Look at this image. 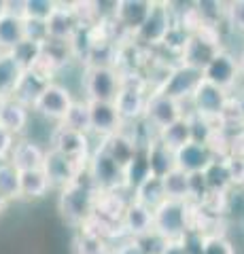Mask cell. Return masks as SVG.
Segmentation results:
<instances>
[{
	"mask_svg": "<svg viewBox=\"0 0 244 254\" xmlns=\"http://www.w3.org/2000/svg\"><path fill=\"white\" fill-rule=\"evenodd\" d=\"M96 199H98V189L93 187L87 168H85V180H81V176H79L77 182L60 190L58 212L68 225L83 229L96 216Z\"/></svg>",
	"mask_w": 244,
	"mask_h": 254,
	"instance_id": "6da1fadb",
	"label": "cell"
},
{
	"mask_svg": "<svg viewBox=\"0 0 244 254\" xmlns=\"http://www.w3.org/2000/svg\"><path fill=\"white\" fill-rule=\"evenodd\" d=\"M191 203L187 201H162L153 210V229L168 242H180L189 233Z\"/></svg>",
	"mask_w": 244,
	"mask_h": 254,
	"instance_id": "7a4b0ae2",
	"label": "cell"
},
{
	"mask_svg": "<svg viewBox=\"0 0 244 254\" xmlns=\"http://www.w3.org/2000/svg\"><path fill=\"white\" fill-rule=\"evenodd\" d=\"M123 87L119 68H85L83 91L87 102H115Z\"/></svg>",
	"mask_w": 244,
	"mask_h": 254,
	"instance_id": "3957f363",
	"label": "cell"
},
{
	"mask_svg": "<svg viewBox=\"0 0 244 254\" xmlns=\"http://www.w3.org/2000/svg\"><path fill=\"white\" fill-rule=\"evenodd\" d=\"M87 174L98 190H123L125 189V170L115 159L98 146L87 161Z\"/></svg>",
	"mask_w": 244,
	"mask_h": 254,
	"instance_id": "277c9868",
	"label": "cell"
},
{
	"mask_svg": "<svg viewBox=\"0 0 244 254\" xmlns=\"http://www.w3.org/2000/svg\"><path fill=\"white\" fill-rule=\"evenodd\" d=\"M75 102L77 100H75V95H73V91H70L68 87H64V85H60V83L53 81L41 93V98L34 102L32 113L38 115V117H43L45 121H53V123L60 125L66 119L68 110L73 108Z\"/></svg>",
	"mask_w": 244,
	"mask_h": 254,
	"instance_id": "5b68a950",
	"label": "cell"
},
{
	"mask_svg": "<svg viewBox=\"0 0 244 254\" xmlns=\"http://www.w3.org/2000/svg\"><path fill=\"white\" fill-rule=\"evenodd\" d=\"M176 23V15L172 11L170 2H153V9L145 26L136 32L134 41L145 45V47H162L163 38L168 36V32Z\"/></svg>",
	"mask_w": 244,
	"mask_h": 254,
	"instance_id": "8992f818",
	"label": "cell"
},
{
	"mask_svg": "<svg viewBox=\"0 0 244 254\" xmlns=\"http://www.w3.org/2000/svg\"><path fill=\"white\" fill-rule=\"evenodd\" d=\"M204 81V72L202 70H195L191 66H185V64H174L172 70L168 72L166 81L162 83V87L157 91L170 95L172 100L180 102V104H185V102H191L195 89L200 87V83Z\"/></svg>",
	"mask_w": 244,
	"mask_h": 254,
	"instance_id": "52a82bcc",
	"label": "cell"
},
{
	"mask_svg": "<svg viewBox=\"0 0 244 254\" xmlns=\"http://www.w3.org/2000/svg\"><path fill=\"white\" fill-rule=\"evenodd\" d=\"M49 148L58 150L60 155L73 159V161L85 165V168H87V161L93 153L87 133H79V131H73L62 125L53 127V131L49 136Z\"/></svg>",
	"mask_w": 244,
	"mask_h": 254,
	"instance_id": "ba28073f",
	"label": "cell"
},
{
	"mask_svg": "<svg viewBox=\"0 0 244 254\" xmlns=\"http://www.w3.org/2000/svg\"><path fill=\"white\" fill-rule=\"evenodd\" d=\"M187 117L183 110V104L176 100H172L170 95L162 91H151L147 100V110H145V121L153 127V129L162 131L170 127L172 123H176L178 119Z\"/></svg>",
	"mask_w": 244,
	"mask_h": 254,
	"instance_id": "9c48e42d",
	"label": "cell"
},
{
	"mask_svg": "<svg viewBox=\"0 0 244 254\" xmlns=\"http://www.w3.org/2000/svg\"><path fill=\"white\" fill-rule=\"evenodd\" d=\"M230 102H232L230 91H225L208 81H202L189 104H191V115H200L204 119H217L225 115Z\"/></svg>",
	"mask_w": 244,
	"mask_h": 254,
	"instance_id": "30bf717a",
	"label": "cell"
},
{
	"mask_svg": "<svg viewBox=\"0 0 244 254\" xmlns=\"http://www.w3.org/2000/svg\"><path fill=\"white\" fill-rule=\"evenodd\" d=\"M240 78H242L240 58H236V55L230 53L227 49H223L206 68H204V81L221 87L225 91H232L234 87L238 85Z\"/></svg>",
	"mask_w": 244,
	"mask_h": 254,
	"instance_id": "8fae6325",
	"label": "cell"
},
{
	"mask_svg": "<svg viewBox=\"0 0 244 254\" xmlns=\"http://www.w3.org/2000/svg\"><path fill=\"white\" fill-rule=\"evenodd\" d=\"M83 170H85V165L77 163L64 155H60L58 150H53V148L47 150L43 172L47 174V178H49L51 189H60V190L66 189L68 185L77 182V178L81 176Z\"/></svg>",
	"mask_w": 244,
	"mask_h": 254,
	"instance_id": "7c38bea8",
	"label": "cell"
},
{
	"mask_svg": "<svg viewBox=\"0 0 244 254\" xmlns=\"http://www.w3.org/2000/svg\"><path fill=\"white\" fill-rule=\"evenodd\" d=\"M153 9L151 0H119L115 13L117 30L125 32L130 36H136V32L145 26Z\"/></svg>",
	"mask_w": 244,
	"mask_h": 254,
	"instance_id": "4fadbf2b",
	"label": "cell"
},
{
	"mask_svg": "<svg viewBox=\"0 0 244 254\" xmlns=\"http://www.w3.org/2000/svg\"><path fill=\"white\" fill-rule=\"evenodd\" d=\"M89 115H91V133H96L102 140L119 133L125 125L115 102H89Z\"/></svg>",
	"mask_w": 244,
	"mask_h": 254,
	"instance_id": "5bb4252c",
	"label": "cell"
},
{
	"mask_svg": "<svg viewBox=\"0 0 244 254\" xmlns=\"http://www.w3.org/2000/svg\"><path fill=\"white\" fill-rule=\"evenodd\" d=\"M81 30V21H79L73 2H58V9L47 21V34L53 41H64L70 43L75 34Z\"/></svg>",
	"mask_w": 244,
	"mask_h": 254,
	"instance_id": "9a60e30c",
	"label": "cell"
},
{
	"mask_svg": "<svg viewBox=\"0 0 244 254\" xmlns=\"http://www.w3.org/2000/svg\"><path fill=\"white\" fill-rule=\"evenodd\" d=\"M119 229L128 235V240H138V237L151 233L153 231V210L132 197V201L125 208Z\"/></svg>",
	"mask_w": 244,
	"mask_h": 254,
	"instance_id": "2e32d148",
	"label": "cell"
},
{
	"mask_svg": "<svg viewBox=\"0 0 244 254\" xmlns=\"http://www.w3.org/2000/svg\"><path fill=\"white\" fill-rule=\"evenodd\" d=\"M174 157H176V168L189 174V176L204 174L210 168V163L217 159L212 155V150L208 148V144H200V142H191L185 148L176 150Z\"/></svg>",
	"mask_w": 244,
	"mask_h": 254,
	"instance_id": "e0dca14e",
	"label": "cell"
},
{
	"mask_svg": "<svg viewBox=\"0 0 244 254\" xmlns=\"http://www.w3.org/2000/svg\"><path fill=\"white\" fill-rule=\"evenodd\" d=\"M53 83V76L43 72L41 68H32V70H26L21 76V81L17 85V89H15L13 98L21 102L23 106H28L30 110H32L34 102L41 98V93L47 89Z\"/></svg>",
	"mask_w": 244,
	"mask_h": 254,
	"instance_id": "ac0fdd59",
	"label": "cell"
},
{
	"mask_svg": "<svg viewBox=\"0 0 244 254\" xmlns=\"http://www.w3.org/2000/svg\"><path fill=\"white\" fill-rule=\"evenodd\" d=\"M132 199H123L121 190H98L96 199V218L102 220L108 227H121L125 208Z\"/></svg>",
	"mask_w": 244,
	"mask_h": 254,
	"instance_id": "d6986e66",
	"label": "cell"
},
{
	"mask_svg": "<svg viewBox=\"0 0 244 254\" xmlns=\"http://www.w3.org/2000/svg\"><path fill=\"white\" fill-rule=\"evenodd\" d=\"M45 157H47V150L38 144L36 140L19 138L17 144H15V148H13V155H11L9 161L19 172H32V170H43Z\"/></svg>",
	"mask_w": 244,
	"mask_h": 254,
	"instance_id": "ffe728a7",
	"label": "cell"
},
{
	"mask_svg": "<svg viewBox=\"0 0 244 254\" xmlns=\"http://www.w3.org/2000/svg\"><path fill=\"white\" fill-rule=\"evenodd\" d=\"M30 123V108L23 106L21 102H17L15 98H6L2 100V106H0V125L6 127L13 136H21L26 131V127Z\"/></svg>",
	"mask_w": 244,
	"mask_h": 254,
	"instance_id": "44dd1931",
	"label": "cell"
},
{
	"mask_svg": "<svg viewBox=\"0 0 244 254\" xmlns=\"http://www.w3.org/2000/svg\"><path fill=\"white\" fill-rule=\"evenodd\" d=\"M100 146L104 148L106 153L111 155L115 161L121 165L123 170L130 165V161L134 159V155H136V153H138V148H140V146H138L136 142H134L125 131L115 133V136H111V138H104Z\"/></svg>",
	"mask_w": 244,
	"mask_h": 254,
	"instance_id": "7402d4cb",
	"label": "cell"
},
{
	"mask_svg": "<svg viewBox=\"0 0 244 254\" xmlns=\"http://www.w3.org/2000/svg\"><path fill=\"white\" fill-rule=\"evenodd\" d=\"M23 41H26V21L19 15L6 13L0 19V51L9 53Z\"/></svg>",
	"mask_w": 244,
	"mask_h": 254,
	"instance_id": "603a6c76",
	"label": "cell"
},
{
	"mask_svg": "<svg viewBox=\"0 0 244 254\" xmlns=\"http://www.w3.org/2000/svg\"><path fill=\"white\" fill-rule=\"evenodd\" d=\"M23 70L11 53H0V100H6V98H13L15 89L23 76Z\"/></svg>",
	"mask_w": 244,
	"mask_h": 254,
	"instance_id": "cb8c5ba5",
	"label": "cell"
},
{
	"mask_svg": "<svg viewBox=\"0 0 244 254\" xmlns=\"http://www.w3.org/2000/svg\"><path fill=\"white\" fill-rule=\"evenodd\" d=\"M73 60H75V53H73V47H70V43L53 41V38H47V43H43L41 64H45V66L49 68L53 74H56L58 70L66 68Z\"/></svg>",
	"mask_w": 244,
	"mask_h": 254,
	"instance_id": "d4e9b609",
	"label": "cell"
},
{
	"mask_svg": "<svg viewBox=\"0 0 244 254\" xmlns=\"http://www.w3.org/2000/svg\"><path fill=\"white\" fill-rule=\"evenodd\" d=\"M149 153V165H151V174L155 178H163L176 168V157L174 150H170L160 138H155L151 144L147 146Z\"/></svg>",
	"mask_w": 244,
	"mask_h": 254,
	"instance_id": "484cf974",
	"label": "cell"
},
{
	"mask_svg": "<svg viewBox=\"0 0 244 254\" xmlns=\"http://www.w3.org/2000/svg\"><path fill=\"white\" fill-rule=\"evenodd\" d=\"M162 185H163L166 199L191 203V176L185 174L183 170L174 168L170 174H166V176L162 178Z\"/></svg>",
	"mask_w": 244,
	"mask_h": 254,
	"instance_id": "4316f807",
	"label": "cell"
},
{
	"mask_svg": "<svg viewBox=\"0 0 244 254\" xmlns=\"http://www.w3.org/2000/svg\"><path fill=\"white\" fill-rule=\"evenodd\" d=\"M157 138H160L170 150H174V153H176V150H180V148H185L187 144H191V142H193L191 119H189V117L178 119L176 123H172L170 127H166V129H162Z\"/></svg>",
	"mask_w": 244,
	"mask_h": 254,
	"instance_id": "83f0119b",
	"label": "cell"
},
{
	"mask_svg": "<svg viewBox=\"0 0 244 254\" xmlns=\"http://www.w3.org/2000/svg\"><path fill=\"white\" fill-rule=\"evenodd\" d=\"M151 165H149V153L147 146H140L138 153L134 155V159L130 161V165L125 168V189L128 190H136L147 178H151Z\"/></svg>",
	"mask_w": 244,
	"mask_h": 254,
	"instance_id": "f1b7e54d",
	"label": "cell"
},
{
	"mask_svg": "<svg viewBox=\"0 0 244 254\" xmlns=\"http://www.w3.org/2000/svg\"><path fill=\"white\" fill-rule=\"evenodd\" d=\"M51 190V182L43 170L21 172V199H43Z\"/></svg>",
	"mask_w": 244,
	"mask_h": 254,
	"instance_id": "f546056e",
	"label": "cell"
},
{
	"mask_svg": "<svg viewBox=\"0 0 244 254\" xmlns=\"http://www.w3.org/2000/svg\"><path fill=\"white\" fill-rule=\"evenodd\" d=\"M62 127H68L79 133H91V115H89V102L87 100H77L73 108L68 110L66 119L60 123Z\"/></svg>",
	"mask_w": 244,
	"mask_h": 254,
	"instance_id": "4dcf8cb0",
	"label": "cell"
},
{
	"mask_svg": "<svg viewBox=\"0 0 244 254\" xmlns=\"http://www.w3.org/2000/svg\"><path fill=\"white\" fill-rule=\"evenodd\" d=\"M0 193L6 199H21V172L11 161L0 163Z\"/></svg>",
	"mask_w": 244,
	"mask_h": 254,
	"instance_id": "1f68e13d",
	"label": "cell"
},
{
	"mask_svg": "<svg viewBox=\"0 0 244 254\" xmlns=\"http://www.w3.org/2000/svg\"><path fill=\"white\" fill-rule=\"evenodd\" d=\"M134 199L149 205L151 210H155L162 201H166V193H163V185H162V178H147L143 185H140L136 190H134Z\"/></svg>",
	"mask_w": 244,
	"mask_h": 254,
	"instance_id": "d6a6232c",
	"label": "cell"
},
{
	"mask_svg": "<svg viewBox=\"0 0 244 254\" xmlns=\"http://www.w3.org/2000/svg\"><path fill=\"white\" fill-rule=\"evenodd\" d=\"M204 176H206L208 189L212 193H230V189H234L225 159H215V161L210 163V168L204 172Z\"/></svg>",
	"mask_w": 244,
	"mask_h": 254,
	"instance_id": "836d02e7",
	"label": "cell"
},
{
	"mask_svg": "<svg viewBox=\"0 0 244 254\" xmlns=\"http://www.w3.org/2000/svg\"><path fill=\"white\" fill-rule=\"evenodd\" d=\"M9 53L23 70H32V68H36V64L43 58V45L32 43V41H23Z\"/></svg>",
	"mask_w": 244,
	"mask_h": 254,
	"instance_id": "e575fe53",
	"label": "cell"
},
{
	"mask_svg": "<svg viewBox=\"0 0 244 254\" xmlns=\"http://www.w3.org/2000/svg\"><path fill=\"white\" fill-rule=\"evenodd\" d=\"M56 9H58L56 0H23V19L47 23Z\"/></svg>",
	"mask_w": 244,
	"mask_h": 254,
	"instance_id": "d590c367",
	"label": "cell"
},
{
	"mask_svg": "<svg viewBox=\"0 0 244 254\" xmlns=\"http://www.w3.org/2000/svg\"><path fill=\"white\" fill-rule=\"evenodd\" d=\"M189 38H191V34H189V32L176 21L174 26H172V30L168 32V36L163 38L162 47H163V49H166L168 53L176 55V58L180 60V55H183L185 47H187V43H189Z\"/></svg>",
	"mask_w": 244,
	"mask_h": 254,
	"instance_id": "8d00e7d4",
	"label": "cell"
},
{
	"mask_svg": "<svg viewBox=\"0 0 244 254\" xmlns=\"http://www.w3.org/2000/svg\"><path fill=\"white\" fill-rule=\"evenodd\" d=\"M204 254H236V248L223 233H208L204 242Z\"/></svg>",
	"mask_w": 244,
	"mask_h": 254,
	"instance_id": "74e56055",
	"label": "cell"
},
{
	"mask_svg": "<svg viewBox=\"0 0 244 254\" xmlns=\"http://www.w3.org/2000/svg\"><path fill=\"white\" fill-rule=\"evenodd\" d=\"M134 242H136L147 254H163L166 246L170 244L166 237H162L160 233L155 231V229H153L151 233H147V235H143V237H138V240H134Z\"/></svg>",
	"mask_w": 244,
	"mask_h": 254,
	"instance_id": "f35d334b",
	"label": "cell"
},
{
	"mask_svg": "<svg viewBox=\"0 0 244 254\" xmlns=\"http://www.w3.org/2000/svg\"><path fill=\"white\" fill-rule=\"evenodd\" d=\"M225 163L232 178V187L244 189V155H230L225 159Z\"/></svg>",
	"mask_w": 244,
	"mask_h": 254,
	"instance_id": "ab89813d",
	"label": "cell"
},
{
	"mask_svg": "<svg viewBox=\"0 0 244 254\" xmlns=\"http://www.w3.org/2000/svg\"><path fill=\"white\" fill-rule=\"evenodd\" d=\"M23 21H26V41H32L38 45L47 43V38H49V34H47V23L32 21V19H23Z\"/></svg>",
	"mask_w": 244,
	"mask_h": 254,
	"instance_id": "60d3db41",
	"label": "cell"
},
{
	"mask_svg": "<svg viewBox=\"0 0 244 254\" xmlns=\"http://www.w3.org/2000/svg\"><path fill=\"white\" fill-rule=\"evenodd\" d=\"M17 136H13V133L6 129V127L0 125V163L9 161L11 155H13V148L17 144Z\"/></svg>",
	"mask_w": 244,
	"mask_h": 254,
	"instance_id": "b9f144b4",
	"label": "cell"
},
{
	"mask_svg": "<svg viewBox=\"0 0 244 254\" xmlns=\"http://www.w3.org/2000/svg\"><path fill=\"white\" fill-rule=\"evenodd\" d=\"M210 189L204 174H193L191 176V203H202L208 197Z\"/></svg>",
	"mask_w": 244,
	"mask_h": 254,
	"instance_id": "7bdbcfd3",
	"label": "cell"
},
{
	"mask_svg": "<svg viewBox=\"0 0 244 254\" xmlns=\"http://www.w3.org/2000/svg\"><path fill=\"white\" fill-rule=\"evenodd\" d=\"M227 23L244 32V0H236V2L227 4Z\"/></svg>",
	"mask_w": 244,
	"mask_h": 254,
	"instance_id": "ee69618b",
	"label": "cell"
},
{
	"mask_svg": "<svg viewBox=\"0 0 244 254\" xmlns=\"http://www.w3.org/2000/svg\"><path fill=\"white\" fill-rule=\"evenodd\" d=\"M204 242H206V235L198 233V231H189L183 240V248L185 254H204Z\"/></svg>",
	"mask_w": 244,
	"mask_h": 254,
	"instance_id": "f6af8a7d",
	"label": "cell"
},
{
	"mask_svg": "<svg viewBox=\"0 0 244 254\" xmlns=\"http://www.w3.org/2000/svg\"><path fill=\"white\" fill-rule=\"evenodd\" d=\"M117 254H147V252L140 248L134 240H128V242H123L119 248H117Z\"/></svg>",
	"mask_w": 244,
	"mask_h": 254,
	"instance_id": "bcb514c9",
	"label": "cell"
},
{
	"mask_svg": "<svg viewBox=\"0 0 244 254\" xmlns=\"http://www.w3.org/2000/svg\"><path fill=\"white\" fill-rule=\"evenodd\" d=\"M163 254H185L183 240H180V242H170V244L166 246V250H163Z\"/></svg>",
	"mask_w": 244,
	"mask_h": 254,
	"instance_id": "7dc6e473",
	"label": "cell"
},
{
	"mask_svg": "<svg viewBox=\"0 0 244 254\" xmlns=\"http://www.w3.org/2000/svg\"><path fill=\"white\" fill-rule=\"evenodd\" d=\"M6 13H9V4H6V0H0V19H2Z\"/></svg>",
	"mask_w": 244,
	"mask_h": 254,
	"instance_id": "c3c4849f",
	"label": "cell"
},
{
	"mask_svg": "<svg viewBox=\"0 0 244 254\" xmlns=\"http://www.w3.org/2000/svg\"><path fill=\"white\" fill-rule=\"evenodd\" d=\"M6 203H9V199H6V197H4L2 193H0V214H2V212H4V208H6Z\"/></svg>",
	"mask_w": 244,
	"mask_h": 254,
	"instance_id": "681fc988",
	"label": "cell"
},
{
	"mask_svg": "<svg viewBox=\"0 0 244 254\" xmlns=\"http://www.w3.org/2000/svg\"><path fill=\"white\" fill-rule=\"evenodd\" d=\"M240 66H242V76H244V55L240 58Z\"/></svg>",
	"mask_w": 244,
	"mask_h": 254,
	"instance_id": "f907efd6",
	"label": "cell"
},
{
	"mask_svg": "<svg viewBox=\"0 0 244 254\" xmlns=\"http://www.w3.org/2000/svg\"><path fill=\"white\" fill-rule=\"evenodd\" d=\"M106 254H117V250H108V252H106Z\"/></svg>",
	"mask_w": 244,
	"mask_h": 254,
	"instance_id": "816d5d0a",
	"label": "cell"
},
{
	"mask_svg": "<svg viewBox=\"0 0 244 254\" xmlns=\"http://www.w3.org/2000/svg\"><path fill=\"white\" fill-rule=\"evenodd\" d=\"M242 155H244V138H242Z\"/></svg>",
	"mask_w": 244,
	"mask_h": 254,
	"instance_id": "f5cc1de1",
	"label": "cell"
},
{
	"mask_svg": "<svg viewBox=\"0 0 244 254\" xmlns=\"http://www.w3.org/2000/svg\"><path fill=\"white\" fill-rule=\"evenodd\" d=\"M0 106H2V100H0Z\"/></svg>",
	"mask_w": 244,
	"mask_h": 254,
	"instance_id": "db71d44e",
	"label": "cell"
},
{
	"mask_svg": "<svg viewBox=\"0 0 244 254\" xmlns=\"http://www.w3.org/2000/svg\"><path fill=\"white\" fill-rule=\"evenodd\" d=\"M0 53H2V51H0Z\"/></svg>",
	"mask_w": 244,
	"mask_h": 254,
	"instance_id": "11a10c76",
	"label": "cell"
}]
</instances>
